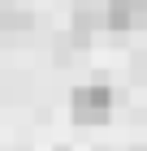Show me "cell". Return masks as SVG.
Instances as JSON below:
<instances>
[{"mask_svg":"<svg viewBox=\"0 0 147 151\" xmlns=\"http://www.w3.org/2000/svg\"><path fill=\"white\" fill-rule=\"evenodd\" d=\"M108 112H113V91H108L104 82L78 86V91L69 95V116H74L78 125H104Z\"/></svg>","mask_w":147,"mask_h":151,"instance_id":"6da1fadb","label":"cell"},{"mask_svg":"<svg viewBox=\"0 0 147 151\" xmlns=\"http://www.w3.org/2000/svg\"><path fill=\"white\" fill-rule=\"evenodd\" d=\"M147 22V0H108L104 4V26L113 30H138Z\"/></svg>","mask_w":147,"mask_h":151,"instance_id":"7a4b0ae2","label":"cell"},{"mask_svg":"<svg viewBox=\"0 0 147 151\" xmlns=\"http://www.w3.org/2000/svg\"><path fill=\"white\" fill-rule=\"evenodd\" d=\"M100 22H104V9H91V0H78L74 4V30L78 35H91Z\"/></svg>","mask_w":147,"mask_h":151,"instance_id":"3957f363","label":"cell"},{"mask_svg":"<svg viewBox=\"0 0 147 151\" xmlns=\"http://www.w3.org/2000/svg\"><path fill=\"white\" fill-rule=\"evenodd\" d=\"M0 30H30V9H0Z\"/></svg>","mask_w":147,"mask_h":151,"instance_id":"277c9868","label":"cell"}]
</instances>
